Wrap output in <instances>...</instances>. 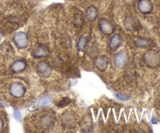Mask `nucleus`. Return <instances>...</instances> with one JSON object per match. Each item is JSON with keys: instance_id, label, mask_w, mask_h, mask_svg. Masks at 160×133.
<instances>
[{"instance_id": "412c9836", "label": "nucleus", "mask_w": 160, "mask_h": 133, "mask_svg": "<svg viewBox=\"0 0 160 133\" xmlns=\"http://www.w3.org/2000/svg\"><path fill=\"white\" fill-rule=\"evenodd\" d=\"M77 23H79V26H81V24L83 23V18L81 15H79V14L76 15V17H75V24Z\"/></svg>"}, {"instance_id": "7ed1b4c3", "label": "nucleus", "mask_w": 160, "mask_h": 133, "mask_svg": "<svg viewBox=\"0 0 160 133\" xmlns=\"http://www.w3.org/2000/svg\"><path fill=\"white\" fill-rule=\"evenodd\" d=\"M12 41L16 46L20 49H26L29 45L28 36L27 35L26 33L23 32V31H19V32L16 33L12 38Z\"/></svg>"}, {"instance_id": "423d86ee", "label": "nucleus", "mask_w": 160, "mask_h": 133, "mask_svg": "<svg viewBox=\"0 0 160 133\" xmlns=\"http://www.w3.org/2000/svg\"><path fill=\"white\" fill-rule=\"evenodd\" d=\"M61 122L62 125L66 128H71L76 123V116L75 114L71 110L64 112L61 117Z\"/></svg>"}, {"instance_id": "4468645a", "label": "nucleus", "mask_w": 160, "mask_h": 133, "mask_svg": "<svg viewBox=\"0 0 160 133\" xmlns=\"http://www.w3.org/2000/svg\"><path fill=\"white\" fill-rule=\"evenodd\" d=\"M40 124L43 128H50L54 125L55 119L52 116L45 114V115L42 116V117H41Z\"/></svg>"}, {"instance_id": "ddd939ff", "label": "nucleus", "mask_w": 160, "mask_h": 133, "mask_svg": "<svg viewBox=\"0 0 160 133\" xmlns=\"http://www.w3.org/2000/svg\"><path fill=\"white\" fill-rule=\"evenodd\" d=\"M123 38L120 34H114L111 37L109 42V46L111 50H116L122 45Z\"/></svg>"}, {"instance_id": "f257e3e1", "label": "nucleus", "mask_w": 160, "mask_h": 133, "mask_svg": "<svg viewBox=\"0 0 160 133\" xmlns=\"http://www.w3.org/2000/svg\"><path fill=\"white\" fill-rule=\"evenodd\" d=\"M144 63L151 68L158 67L160 64V54L154 49H148L143 55Z\"/></svg>"}, {"instance_id": "f8f14e48", "label": "nucleus", "mask_w": 160, "mask_h": 133, "mask_svg": "<svg viewBox=\"0 0 160 133\" xmlns=\"http://www.w3.org/2000/svg\"><path fill=\"white\" fill-rule=\"evenodd\" d=\"M123 24H124L125 28L128 31H132L137 30L138 28L140 23H139V21L138 20L137 18L131 16V17H128L125 19Z\"/></svg>"}, {"instance_id": "1a4fd4ad", "label": "nucleus", "mask_w": 160, "mask_h": 133, "mask_svg": "<svg viewBox=\"0 0 160 133\" xmlns=\"http://www.w3.org/2000/svg\"><path fill=\"white\" fill-rule=\"evenodd\" d=\"M94 65L96 67L97 70H98L101 72H104L108 68L109 59H108V58L106 56H103V55L96 56V58L94 60Z\"/></svg>"}, {"instance_id": "20e7f679", "label": "nucleus", "mask_w": 160, "mask_h": 133, "mask_svg": "<svg viewBox=\"0 0 160 133\" xmlns=\"http://www.w3.org/2000/svg\"><path fill=\"white\" fill-rule=\"evenodd\" d=\"M52 70L51 66L45 61H40L36 65V72L43 78H48L51 75Z\"/></svg>"}, {"instance_id": "dca6fc26", "label": "nucleus", "mask_w": 160, "mask_h": 133, "mask_svg": "<svg viewBox=\"0 0 160 133\" xmlns=\"http://www.w3.org/2000/svg\"><path fill=\"white\" fill-rule=\"evenodd\" d=\"M88 44V38L84 36H81L79 38L78 42H77V48L78 51L84 52L86 49V45Z\"/></svg>"}, {"instance_id": "aec40b11", "label": "nucleus", "mask_w": 160, "mask_h": 133, "mask_svg": "<svg viewBox=\"0 0 160 133\" xmlns=\"http://www.w3.org/2000/svg\"><path fill=\"white\" fill-rule=\"evenodd\" d=\"M49 102H50L49 99L43 98V99H42V100H39V101L37 103H35V104H36V106H37V107H40V106H45V105H47L48 103H49Z\"/></svg>"}, {"instance_id": "9d476101", "label": "nucleus", "mask_w": 160, "mask_h": 133, "mask_svg": "<svg viewBox=\"0 0 160 133\" xmlns=\"http://www.w3.org/2000/svg\"><path fill=\"white\" fill-rule=\"evenodd\" d=\"M153 5L151 0H139L138 9L142 14H148L152 11Z\"/></svg>"}, {"instance_id": "6e6552de", "label": "nucleus", "mask_w": 160, "mask_h": 133, "mask_svg": "<svg viewBox=\"0 0 160 133\" xmlns=\"http://www.w3.org/2000/svg\"><path fill=\"white\" fill-rule=\"evenodd\" d=\"M31 55L34 58H45L49 55V49L46 45H38L34 48L31 52Z\"/></svg>"}, {"instance_id": "0eeeda50", "label": "nucleus", "mask_w": 160, "mask_h": 133, "mask_svg": "<svg viewBox=\"0 0 160 133\" xmlns=\"http://www.w3.org/2000/svg\"><path fill=\"white\" fill-rule=\"evenodd\" d=\"M113 62L116 67H118V68H124L128 62V54L123 51L117 52L114 56Z\"/></svg>"}, {"instance_id": "5701e85b", "label": "nucleus", "mask_w": 160, "mask_h": 133, "mask_svg": "<svg viewBox=\"0 0 160 133\" xmlns=\"http://www.w3.org/2000/svg\"><path fill=\"white\" fill-rule=\"evenodd\" d=\"M3 127H4V121H3L2 119L0 117V131H1L2 129L3 128Z\"/></svg>"}, {"instance_id": "39448f33", "label": "nucleus", "mask_w": 160, "mask_h": 133, "mask_svg": "<svg viewBox=\"0 0 160 133\" xmlns=\"http://www.w3.org/2000/svg\"><path fill=\"white\" fill-rule=\"evenodd\" d=\"M98 29L105 35H111L113 34L115 28L112 23L106 18H102L98 23Z\"/></svg>"}, {"instance_id": "f3484780", "label": "nucleus", "mask_w": 160, "mask_h": 133, "mask_svg": "<svg viewBox=\"0 0 160 133\" xmlns=\"http://www.w3.org/2000/svg\"><path fill=\"white\" fill-rule=\"evenodd\" d=\"M150 41L146 38H139L135 41L136 46L139 47V48H146V47L149 46Z\"/></svg>"}, {"instance_id": "6ab92c4d", "label": "nucleus", "mask_w": 160, "mask_h": 133, "mask_svg": "<svg viewBox=\"0 0 160 133\" xmlns=\"http://www.w3.org/2000/svg\"><path fill=\"white\" fill-rule=\"evenodd\" d=\"M98 51V49H97V47L92 46L89 48L88 50V55L91 56V57H95V56H97Z\"/></svg>"}, {"instance_id": "2eb2a0df", "label": "nucleus", "mask_w": 160, "mask_h": 133, "mask_svg": "<svg viewBox=\"0 0 160 133\" xmlns=\"http://www.w3.org/2000/svg\"><path fill=\"white\" fill-rule=\"evenodd\" d=\"M86 17L91 21H94L97 19L98 15V8L96 7L94 5H92V6H88V7L86 9Z\"/></svg>"}, {"instance_id": "f03ea898", "label": "nucleus", "mask_w": 160, "mask_h": 133, "mask_svg": "<svg viewBox=\"0 0 160 133\" xmlns=\"http://www.w3.org/2000/svg\"><path fill=\"white\" fill-rule=\"evenodd\" d=\"M10 95L14 98H22L26 93V88L20 81H13L9 86Z\"/></svg>"}, {"instance_id": "9b49d317", "label": "nucleus", "mask_w": 160, "mask_h": 133, "mask_svg": "<svg viewBox=\"0 0 160 133\" xmlns=\"http://www.w3.org/2000/svg\"><path fill=\"white\" fill-rule=\"evenodd\" d=\"M28 67V64H27L25 59H17V60L14 61L10 66V70L12 73H21Z\"/></svg>"}, {"instance_id": "b1692460", "label": "nucleus", "mask_w": 160, "mask_h": 133, "mask_svg": "<svg viewBox=\"0 0 160 133\" xmlns=\"http://www.w3.org/2000/svg\"><path fill=\"white\" fill-rule=\"evenodd\" d=\"M152 121L154 122V124H156V123H157V122H158V120H156V118H154V117H153V119H152Z\"/></svg>"}, {"instance_id": "a211bd4d", "label": "nucleus", "mask_w": 160, "mask_h": 133, "mask_svg": "<svg viewBox=\"0 0 160 133\" xmlns=\"http://www.w3.org/2000/svg\"><path fill=\"white\" fill-rule=\"evenodd\" d=\"M70 102H71V100H70V98H68V97H66V98H63L58 103L57 106H59V107H64V106H66L67 105H68Z\"/></svg>"}, {"instance_id": "4be33fe9", "label": "nucleus", "mask_w": 160, "mask_h": 133, "mask_svg": "<svg viewBox=\"0 0 160 133\" xmlns=\"http://www.w3.org/2000/svg\"><path fill=\"white\" fill-rule=\"evenodd\" d=\"M14 116H15V118L17 119V120H20V117H21V115H20V113L19 112V111H15V112H14Z\"/></svg>"}]
</instances>
